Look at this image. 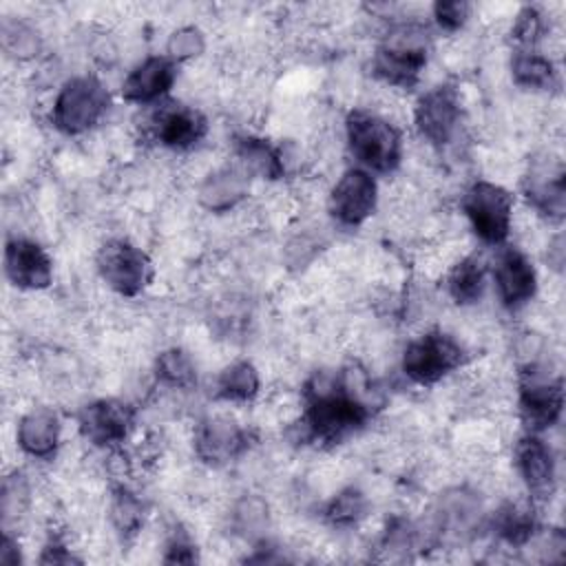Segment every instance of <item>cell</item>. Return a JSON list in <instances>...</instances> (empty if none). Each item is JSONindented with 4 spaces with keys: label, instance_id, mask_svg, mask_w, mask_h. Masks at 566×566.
Returning a JSON list of instances; mask_svg holds the SVG:
<instances>
[{
    "label": "cell",
    "instance_id": "obj_1",
    "mask_svg": "<svg viewBox=\"0 0 566 566\" xmlns=\"http://www.w3.org/2000/svg\"><path fill=\"white\" fill-rule=\"evenodd\" d=\"M354 387L356 382L323 376L307 385L303 424L310 438L338 442L367 422L369 405Z\"/></svg>",
    "mask_w": 566,
    "mask_h": 566
},
{
    "label": "cell",
    "instance_id": "obj_2",
    "mask_svg": "<svg viewBox=\"0 0 566 566\" xmlns=\"http://www.w3.org/2000/svg\"><path fill=\"white\" fill-rule=\"evenodd\" d=\"M347 144L352 155L369 170L391 172L400 164L402 137L400 130L385 117L356 108L345 122Z\"/></svg>",
    "mask_w": 566,
    "mask_h": 566
},
{
    "label": "cell",
    "instance_id": "obj_3",
    "mask_svg": "<svg viewBox=\"0 0 566 566\" xmlns=\"http://www.w3.org/2000/svg\"><path fill=\"white\" fill-rule=\"evenodd\" d=\"M108 108V91L93 75H80L64 82L57 91L51 119L64 135H80L95 126Z\"/></svg>",
    "mask_w": 566,
    "mask_h": 566
},
{
    "label": "cell",
    "instance_id": "obj_4",
    "mask_svg": "<svg viewBox=\"0 0 566 566\" xmlns=\"http://www.w3.org/2000/svg\"><path fill=\"white\" fill-rule=\"evenodd\" d=\"M473 232L491 245L506 241L513 221V195L493 181H475L462 197Z\"/></svg>",
    "mask_w": 566,
    "mask_h": 566
},
{
    "label": "cell",
    "instance_id": "obj_5",
    "mask_svg": "<svg viewBox=\"0 0 566 566\" xmlns=\"http://www.w3.org/2000/svg\"><path fill=\"white\" fill-rule=\"evenodd\" d=\"M464 360L458 340L442 332H427L411 340L402 354V371L418 385H433Z\"/></svg>",
    "mask_w": 566,
    "mask_h": 566
},
{
    "label": "cell",
    "instance_id": "obj_6",
    "mask_svg": "<svg viewBox=\"0 0 566 566\" xmlns=\"http://www.w3.org/2000/svg\"><path fill=\"white\" fill-rule=\"evenodd\" d=\"M564 407V389L559 378H548L537 363H528L520 378V416L528 433L553 427Z\"/></svg>",
    "mask_w": 566,
    "mask_h": 566
},
{
    "label": "cell",
    "instance_id": "obj_7",
    "mask_svg": "<svg viewBox=\"0 0 566 566\" xmlns=\"http://www.w3.org/2000/svg\"><path fill=\"white\" fill-rule=\"evenodd\" d=\"M97 270L106 285L122 296H137L153 276L148 254L124 239L106 241L99 248Z\"/></svg>",
    "mask_w": 566,
    "mask_h": 566
},
{
    "label": "cell",
    "instance_id": "obj_8",
    "mask_svg": "<svg viewBox=\"0 0 566 566\" xmlns=\"http://www.w3.org/2000/svg\"><path fill=\"white\" fill-rule=\"evenodd\" d=\"M371 66L382 82L411 88L427 66V49L416 38V29L407 27L376 51Z\"/></svg>",
    "mask_w": 566,
    "mask_h": 566
},
{
    "label": "cell",
    "instance_id": "obj_9",
    "mask_svg": "<svg viewBox=\"0 0 566 566\" xmlns=\"http://www.w3.org/2000/svg\"><path fill=\"white\" fill-rule=\"evenodd\" d=\"M460 97L453 86H436L427 91L413 108V122L420 135L433 146H444L453 139L460 128Z\"/></svg>",
    "mask_w": 566,
    "mask_h": 566
},
{
    "label": "cell",
    "instance_id": "obj_10",
    "mask_svg": "<svg viewBox=\"0 0 566 566\" xmlns=\"http://www.w3.org/2000/svg\"><path fill=\"white\" fill-rule=\"evenodd\" d=\"M378 186L365 168H349L329 195V212L340 226H360L376 208Z\"/></svg>",
    "mask_w": 566,
    "mask_h": 566
},
{
    "label": "cell",
    "instance_id": "obj_11",
    "mask_svg": "<svg viewBox=\"0 0 566 566\" xmlns=\"http://www.w3.org/2000/svg\"><path fill=\"white\" fill-rule=\"evenodd\" d=\"M4 274L20 290H44L53 281V261L35 241L11 239L4 248Z\"/></svg>",
    "mask_w": 566,
    "mask_h": 566
},
{
    "label": "cell",
    "instance_id": "obj_12",
    "mask_svg": "<svg viewBox=\"0 0 566 566\" xmlns=\"http://www.w3.org/2000/svg\"><path fill=\"white\" fill-rule=\"evenodd\" d=\"M245 447L248 431L228 416H208L195 431V451L212 467L234 460Z\"/></svg>",
    "mask_w": 566,
    "mask_h": 566
},
{
    "label": "cell",
    "instance_id": "obj_13",
    "mask_svg": "<svg viewBox=\"0 0 566 566\" xmlns=\"http://www.w3.org/2000/svg\"><path fill=\"white\" fill-rule=\"evenodd\" d=\"M133 411L119 400H95L80 411L82 436L97 447H115L126 440Z\"/></svg>",
    "mask_w": 566,
    "mask_h": 566
},
{
    "label": "cell",
    "instance_id": "obj_14",
    "mask_svg": "<svg viewBox=\"0 0 566 566\" xmlns=\"http://www.w3.org/2000/svg\"><path fill=\"white\" fill-rule=\"evenodd\" d=\"M493 279L502 303L513 310L528 303L537 290L535 268L517 248H504L497 254Z\"/></svg>",
    "mask_w": 566,
    "mask_h": 566
},
{
    "label": "cell",
    "instance_id": "obj_15",
    "mask_svg": "<svg viewBox=\"0 0 566 566\" xmlns=\"http://www.w3.org/2000/svg\"><path fill=\"white\" fill-rule=\"evenodd\" d=\"M177 62L168 55H150L139 62L122 82V95L133 104H150L161 99L175 84Z\"/></svg>",
    "mask_w": 566,
    "mask_h": 566
},
{
    "label": "cell",
    "instance_id": "obj_16",
    "mask_svg": "<svg viewBox=\"0 0 566 566\" xmlns=\"http://www.w3.org/2000/svg\"><path fill=\"white\" fill-rule=\"evenodd\" d=\"M515 467L535 497H551L555 486V458L537 433L520 438L515 444Z\"/></svg>",
    "mask_w": 566,
    "mask_h": 566
},
{
    "label": "cell",
    "instance_id": "obj_17",
    "mask_svg": "<svg viewBox=\"0 0 566 566\" xmlns=\"http://www.w3.org/2000/svg\"><path fill=\"white\" fill-rule=\"evenodd\" d=\"M208 130L206 117L190 108V106H166L159 108L155 122H153V133L159 144L175 148V150H186L192 148L203 139Z\"/></svg>",
    "mask_w": 566,
    "mask_h": 566
},
{
    "label": "cell",
    "instance_id": "obj_18",
    "mask_svg": "<svg viewBox=\"0 0 566 566\" xmlns=\"http://www.w3.org/2000/svg\"><path fill=\"white\" fill-rule=\"evenodd\" d=\"M60 418L53 409L35 407L20 418L15 440L27 455L51 460L60 447Z\"/></svg>",
    "mask_w": 566,
    "mask_h": 566
},
{
    "label": "cell",
    "instance_id": "obj_19",
    "mask_svg": "<svg viewBox=\"0 0 566 566\" xmlns=\"http://www.w3.org/2000/svg\"><path fill=\"white\" fill-rule=\"evenodd\" d=\"M526 199L528 203L548 219H562L566 206V186L562 166H551L546 161L531 168L526 177Z\"/></svg>",
    "mask_w": 566,
    "mask_h": 566
},
{
    "label": "cell",
    "instance_id": "obj_20",
    "mask_svg": "<svg viewBox=\"0 0 566 566\" xmlns=\"http://www.w3.org/2000/svg\"><path fill=\"white\" fill-rule=\"evenodd\" d=\"M248 195V172L241 166H223L199 186V201L210 212H228Z\"/></svg>",
    "mask_w": 566,
    "mask_h": 566
},
{
    "label": "cell",
    "instance_id": "obj_21",
    "mask_svg": "<svg viewBox=\"0 0 566 566\" xmlns=\"http://www.w3.org/2000/svg\"><path fill=\"white\" fill-rule=\"evenodd\" d=\"M234 150L241 168L248 175H256L261 179H279L285 172V161L281 150H276L261 137H252V135L237 137Z\"/></svg>",
    "mask_w": 566,
    "mask_h": 566
},
{
    "label": "cell",
    "instance_id": "obj_22",
    "mask_svg": "<svg viewBox=\"0 0 566 566\" xmlns=\"http://www.w3.org/2000/svg\"><path fill=\"white\" fill-rule=\"evenodd\" d=\"M447 290L460 305L475 303L484 292V263L473 254L460 259L447 276Z\"/></svg>",
    "mask_w": 566,
    "mask_h": 566
},
{
    "label": "cell",
    "instance_id": "obj_23",
    "mask_svg": "<svg viewBox=\"0 0 566 566\" xmlns=\"http://www.w3.org/2000/svg\"><path fill=\"white\" fill-rule=\"evenodd\" d=\"M259 371L248 360L228 365L217 376V396L230 402H248L259 394Z\"/></svg>",
    "mask_w": 566,
    "mask_h": 566
},
{
    "label": "cell",
    "instance_id": "obj_24",
    "mask_svg": "<svg viewBox=\"0 0 566 566\" xmlns=\"http://www.w3.org/2000/svg\"><path fill=\"white\" fill-rule=\"evenodd\" d=\"M513 80L524 88H551L555 82V66L548 57L535 51H517L511 62Z\"/></svg>",
    "mask_w": 566,
    "mask_h": 566
},
{
    "label": "cell",
    "instance_id": "obj_25",
    "mask_svg": "<svg viewBox=\"0 0 566 566\" xmlns=\"http://www.w3.org/2000/svg\"><path fill=\"white\" fill-rule=\"evenodd\" d=\"M495 533L511 546H522L533 537V513L520 504H504L493 517Z\"/></svg>",
    "mask_w": 566,
    "mask_h": 566
},
{
    "label": "cell",
    "instance_id": "obj_26",
    "mask_svg": "<svg viewBox=\"0 0 566 566\" xmlns=\"http://www.w3.org/2000/svg\"><path fill=\"white\" fill-rule=\"evenodd\" d=\"M155 374L157 380L172 387V389H190L197 382V371L195 363L190 356L177 347L166 349L159 354L155 363Z\"/></svg>",
    "mask_w": 566,
    "mask_h": 566
},
{
    "label": "cell",
    "instance_id": "obj_27",
    "mask_svg": "<svg viewBox=\"0 0 566 566\" xmlns=\"http://www.w3.org/2000/svg\"><path fill=\"white\" fill-rule=\"evenodd\" d=\"M367 511V497L363 491L347 486L334 500L327 504L325 517L334 526H354L365 517Z\"/></svg>",
    "mask_w": 566,
    "mask_h": 566
},
{
    "label": "cell",
    "instance_id": "obj_28",
    "mask_svg": "<svg viewBox=\"0 0 566 566\" xmlns=\"http://www.w3.org/2000/svg\"><path fill=\"white\" fill-rule=\"evenodd\" d=\"M232 526L239 535L254 539L261 537V533L268 526V506L261 497L248 495L239 500L232 509Z\"/></svg>",
    "mask_w": 566,
    "mask_h": 566
},
{
    "label": "cell",
    "instance_id": "obj_29",
    "mask_svg": "<svg viewBox=\"0 0 566 566\" xmlns=\"http://www.w3.org/2000/svg\"><path fill=\"white\" fill-rule=\"evenodd\" d=\"M111 520L124 537L135 535L144 524L142 500L135 497L128 489H117L111 502Z\"/></svg>",
    "mask_w": 566,
    "mask_h": 566
},
{
    "label": "cell",
    "instance_id": "obj_30",
    "mask_svg": "<svg viewBox=\"0 0 566 566\" xmlns=\"http://www.w3.org/2000/svg\"><path fill=\"white\" fill-rule=\"evenodd\" d=\"M2 46L11 55L27 60L40 51V35L31 24H27L22 20H4L2 22Z\"/></svg>",
    "mask_w": 566,
    "mask_h": 566
},
{
    "label": "cell",
    "instance_id": "obj_31",
    "mask_svg": "<svg viewBox=\"0 0 566 566\" xmlns=\"http://www.w3.org/2000/svg\"><path fill=\"white\" fill-rule=\"evenodd\" d=\"M203 49H206V38L197 27H181L172 31V35L166 42L168 57H172L175 62L197 57L203 53Z\"/></svg>",
    "mask_w": 566,
    "mask_h": 566
},
{
    "label": "cell",
    "instance_id": "obj_32",
    "mask_svg": "<svg viewBox=\"0 0 566 566\" xmlns=\"http://www.w3.org/2000/svg\"><path fill=\"white\" fill-rule=\"evenodd\" d=\"M471 13V4L460 2V0H447V2H436L433 4V18L444 31H458Z\"/></svg>",
    "mask_w": 566,
    "mask_h": 566
},
{
    "label": "cell",
    "instance_id": "obj_33",
    "mask_svg": "<svg viewBox=\"0 0 566 566\" xmlns=\"http://www.w3.org/2000/svg\"><path fill=\"white\" fill-rule=\"evenodd\" d=\"M539 33H542V15H539L535 9L526 7V9L517 15V22H515V27H513V35H515V40L522 42L524 46H531V44L539 38Z\"/></svg>",
    "mask_w": 566,
    "mask_h": 566
},
{
    "label": "cell",
    "instance_id": "obj_34",
    "mask_svg": "<svg viewBox=\"0 0 566 566\" xmlns=\"http://www.w3.org/2000/svg\"><path fill=\"white\" fill-rule=\"evenodd\" d=\"M166 562H179V564H188V562H195L197 555H195V546L186 539V537H175L168 548H166Z\"/></svg>",
    "mask_w": 566,
    "mask_h": 566
},
{
    "label": "cell",
    "instance_id": "obj_35",
    "mask_svg": "<svg viewBox=\"0 0 566 566\" xmlns=\"http://www.w3.org/2000/svg\"><path fill=\"white\" fill-rule=\"evenodd\" d=\"M40 562H44V564H71V562H77V559L73 557V553L64 544L53 539L44 546V553H42Z\"/></svg>",
    "mask_w": 566,
    "mask_h": 566
},
{
    "label": "cell",
    "instance_id": "obj_36",
    "mask_svg": "<svg viewBox=\"0 0 566 566\" xmlns=\"http://www.w3.org/2000/svg\"><path fill=\"white\" fill-rule=\"evenodd\" d=\"M0 562H2V564H18V562H20L18 542H13V539L9 537V533H4V539H2V548H0Z\"/></svg>",
    "mask_w": 566,
    "mask_h": 566
}]
</instances>
